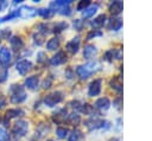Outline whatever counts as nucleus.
<instances>
[{
  "mask_svg": "<svg viewBox=\"0 0 152 141\" xmlns=\"http://www.w3.org/2000/svg\"><path fill=\"white\" fill-rule=\"evenodd\" d=\"M99 70H100V64L97 62H88L83 65L77 66L76 73L81 79H87L88 77H90L91 75L97 72Z\"/></svg>",
  "mask_w": 152,
  "mask_h": 141,
  "instance_id": "obj_1",
  "label": "nucleus"
},
{
  "mask_svg": "<svg viewBox=\"0 0 152 141\" xmlns=\"http://www.w3.org/2000/svg\"><path fill=\"white\" fill-rule=\"evenodd\" d=\"M8 92H10L11 102L14 104H19L26 100V92L24 88L19 84H12L8 89Z\"/></svg>",
  "mask_w": 152,
  "mask_h": 141,
  "instance_id": "obj_2",
  "label": "nucleus"
},
{
  "mask_svg": "<svg viewBox=\"0 0 152 141\" xmlns=\"http://www.w3.org/2000/svg\"><path fill=\"white\" fill-rule=\"evenodd\" d=\"M28 130V122L25 121V120H18L13 128H12V133L17 136V137H21L24 136Z\"/></svg>",
  "mask_w": 152,
  "mask_h": 141,
  "instance_id": "obj_3",
  "label": "nucleus"
},
{
  "mask_svg": "<svg viewBox=\"0 0 152 141\" xmlns=\"http://www.w3.org/2000/svg\"><path fill=\"white\" fill-rule=\"evenodd\" d=\"M62 100H63V92L53 91V92H51V94H49L44 97V103L48 107H55L56 104L62 102Z\"/></svg>",
  "mask_w": 152,
  "mask_h": 141,
  "instance_id": "obj_4",
  "label": "nucleus"
},
{
  "mask_svg": "<svg viewBox=\"0 0 152 141\" xmlns=\"http://www.w3.org/2000/svg\"><path fill=\"white\" fill-rule=\"evenodd\" d=\"M12 62V52L8 47L2 46L0 49V66L8 68Z\"/></svg>",
  "mask_w": 152,
  "mask_h": 141,
  "instance_id": "obj_5",
  "label": "nucleus"
},
{
  "mask_svg": "<svg viewBox=\"0 0 152 141\" xmlns=\"http://www.w3.org/2000/svg\"><path fill=\"white\" fill-rule=\"evenodd\" d=\"M84 123H86V126H87L89 129L109 128V127H110L109 122H107V121H104V120H101V118H90V120H87Z\"/></svg>",
  "mask_w": 152,
  "mask_h": 141,
  "instance_id": "obj_6",
  "label": "nucleus"
},
{
  "mask_svg": "<svg viewBox=\"0 0 152 141\" xmlns=\"http://www.w3.org/2000/svg\"><path fill=\"white\" fill-rule=\"evenodd\" d=\"M17 11H18V17H20V18H32L37 14V9L34 7L27 6V5L20 6Z\"/></svg>",
  "mask_w": 152,
  "mask_h": 141,
  "instance_id": "obj_7",
  "label": "nucleus"
},
{
  "mask_svg": "<svg viewBox=\"0 0 152 141\" xmlns=\"http://www.w3.org/2000/svg\"><path fill=\"white\" fill-rule=\"evenodd\" d=\"M101 86H102V79L101 78H96L94 79L89 86H88V95L90 97H94V96H97L100 92H101Z\"/></svg>",
  "mask_w": 152,
  "mask_h": 141,
  "instance_id": "obj_8",
  "label": "nucleus"
},
{
  "mask_svg": "<svg viewBox=\"0 0 152 141\" xmlns=\"http://www.w3.org/2000/svg\"><path fill=\"white\" fill-rule=\"evenodd\" d=\"M15 69L20 75L24 76L32 69V63L30 60H27V59H21L15 64Z\"/></svg>",
  "mask_w": 152,
  "mask_h": 141,
  "instance_id": "obj_9",
  "label": "nucleus"
},
{
  "mask_svg": "<svg viewBox=\"0 0 152 141\" xmlns=\"http://www.w3.org/2000/svg\"><path fill=\"white\" fill-rule=\"evenodd\" d=\"M65 47H66V50L70 53H72V55L77 53L78 52V49H80V37H74L71 40H69L66 43V46Z\"/></svg>",
  "mask_w": 152,
  "mask_h": 141,
  "instance_id": "obj_10",
  "label": "nucleus"
},
{
  "mask_svg": "<svg viewBox=\"0 0 152 141\" xmlns=\"http://www.w3.org/2000/svg\"><path fill=\"white\" fill-rule=\"evenodd\" d=\"M96 53H97V49L93 44H87L84 46V49H83V57L87 58V59L94 58L96 56Z\"/></svg>",
  "mask_w": 152,
  "mask_h": 141,
  "instance_id": "obj_11",
  "label": "nucleus"
},
{
  "mask_svg": "<svg viewBox=\"0 0 152 141\" xmlns=\"http://www.w3.org/2000/svg\"><path fill=\"white\" fill-rule=\"evenodd\" d=\"M66 62V55L64 51H58L51 59H50V63L51 65H61L63 63Z\"/></svg>",
  "mask_w": 152,
  "mask_h": 141,
  "instance_id": "obj_12",
  "label": "nucleus"
},
{
  "mask_svg": "<svg viewBox=\"0 0 152 141\" xmlns=\"http://www.w3.org/2000/svg\"><path fill=\"white\" fill-rule=\"evenodd\" d=\"M68 118V113L66 109H59L57 113L52 114V121L56 123H62Z\"/></svg>",
  "mask_w": 152,
  "mask_h": 141,
  "instance_id": "obj_13",
  "label": "nucleus"
},
{
  "mask_svg": "<svg viewBox=\"0 0 152 141\" xmlns=\"http://www.w3.org/2000/svg\"><path fill=\"white\" fill-rule=\"evenodd\" d=\"M10 44H11V47H12L13 51H19V50H21L23 46H24L23 39H21L20 37H18V36L11 37V38H10Z\"/></svg>",
  "mask_w": 152,
  "mask_h": 141,
  "instance_id": "obj_14",
  "label": "nucleus"
},
{
  "mask_svg": "<svg viewBox=\"0 0 152 141\" xmlns=\"http://www.w3.org/2000/svg\"><path fill=\"white\" fill-rule=\"evenodd\" d=\"M25 85L30 89V90H36L39 85V78L38 76H30L25 79Z\"/></svg>",
  "mask_w": 152,
  "mask_h": 141,
  "instance_id": "obj_15",
  "label": "nucleus"
},
{
  "mask_svg": "<svg viewBox=\"0 0 152 141\" xmlns=\"http://www.w3.org/2000/svg\"><path fill=\"white\" fill-rule=\"evenodd\" d=\"M24 115V111L21 109H8L5 114V123H7V121H10L11 118H14V117H18V116H21Z\"/></svg>",
  "mask_w": 152,
  "mask_h": 141,
  "instance_id": "obj_16",
  "label": "nucleus"
},
{
  "mask_svg": "<svg viewBox=\"0 0 152 141\" xmlns=\"http://www.w3.org/2000/svg\"><path fill=\"white\" fill-rule=\"evenodd\" d=\"M110 107V101L107 97H101L95 102V108L99 110H107Z\"/></svg>",
  "mask_w": 152,
  "mask_h": 141,
  "instance_id": "obj_17",
  "label": "nucleus"
},
{
  "mask_svg": "<svg viewBox=\"0 0 152 141\" xmlns=\"http://www.w3.org/2000/svg\"><path fill=\"white\" fill-rule=\"evenodd\" d=\"M122 7H124V5H122L121 1H113V2H110V5H109L108 8H109V12H110L113 15H116V14L121 13Z\"/></svg>",
  "mask_w": 152,
  "mask_h": 141,
  "instance_id": "obj_18",
  "label": "nucleus"
},
{
  "mask_svg": "<svg viewBox=\"0 0 152 141\" xmlns=\"http://www.w3.org/2000/svg\"><path fill=\"white\" fill-rule=\"evenodd\" d=\"M97 9H99V5H97V4L89 5L87 8H84V9H83L82 15H83V18H90V17H93V15L96 13V11H97Z\"/></svg>",
  "mask_w": 152,
  "mask_h": 141,
  "instance_id": "obj_19",
  "label": "nucleus"
},
{
  "mask_svg": "<svg viewBox=\"0 0 152 141\" xmlns=\"http://www.w3.org/2000/svg\"><path fill=\"white\" fill-rule=\"evenodd\" d=\"M122 26V20L120 18H115V19H110L108 23V28L110 31H119Z\"/></svg>",
  "mask_w": 152,
  "mask_h": 141,
  "instance_id": "obj_20",
  "label": "nucleus"
},
{
  "mask_svg": "<svg viewBox=\"0 0 152 141\" xmlns=\"http://www.w3.org/2000/svg\"><path fill=\"white\" fill-rule=\"evenodd\" d=\"M37 14H39L44 19H50L53 17L55 12L51 8H39V9H37Z\"/></svg>",
  "mask_w": 152,
  "mask_h": 141,
  "instance_id": "obj_21",
  "label": "nucleus"
},
{
  "mask_svg": "<svg viewBox=\"0 0 152 141\" xmlns=\"http://www.w3.org/2000/svg\"><path fill=\"white\" fill-rule=\"evenodd\" d=\"M106 19H107L106 14H100L99 17H96V18L91 21V26H93V27H101V26H103V24L106 23Z\"/></svg>",
  "mask_w": 152,
  "mask_h": 141,
  "instance_id": "obj_22",
  "label": "nucleus"
},
{
  "mask_svg": "<svg viewBox=\"0 0 152 141\" xmlns=\"http://www.w3.org/2000/svg\"><path fill=\"white\" fill-rule=\"evenodd\" d=\"M59 44H61L59 43V39L57 37H53V38L49 39V41L46 43V47H48V50L53 51V50H56V49L59 47Z\"/></svg>",
  "mask_w": 152,
  "mask_h": 141,
  "instance_id": "obj_23",
  "label": "nucleus"
},
{
  "mask_svg": "<svg viewBox=\"0 0 152 141\" xmlns=\"http://www.w3.org/2000/svg\"><path fill=\"white\" fill-rule=\"evenodd\" d=\"M65 28H68V24H66L65 21H59V23H57V24L53 25L52 32H53V33H59V32L64 31Z\"/></svg>",
  "mask_w": 152,
  "mask_h": 141,
  "instance_id": "obj_24",
  "label": "nucleus"
},
{
  "mask_svg": "<svg viewBox=\"0 0 152 141\" xmlns=\"http://www.w3.org/2000/svg\"><path fill=\"white\" fill-rule=\"evenodd\" d=\"M14 18H18V11H17V9L11 11V12H10L8 14H6L5 17L0 18V24H1V23H5V21H8V20H12V19H14Z\"/></svg>",
  "mask_w": 152,
  "mask_h": 141,
  "instance_id": "obj_25",
  "label": "nucleus"
},
{
  "mask_svg": "<svg viewBox=\"0 0 152 141\" xmlns=\"http://www.w3.org/2000/svg\"><path fill=\"white\" fill-rule=\"evenodd\" d=\"M56 135L58 139H65L68 135H69V130L66 128H63V127H58L56 129Z\"/></svg>",
  "mask_w": 152,
  "mask_h": 141,
  "instance_id": "obj_26",
  "label": "nucleus"
},
{
  "mask_svg": "<svg viewBox=\"0 0 152 141\" xmlns=\"http://www.w3.org/2000/svg\"><path fill=\"white\" fill-rule=\"evenodd\" d=\"M81 137H82V133L80 130H72L68 136V141H78Z\"/></svg>",
  "mask_w": 152,
  "mask_h": 141,
  "instance_id": "obj_27",
  "label": "nucleus"
},
{
  "mask_svg": "<svg viewBox=\"0 0 152 141\" xmlns=\"http://www.w3.org/2000/svg\"><path fill=\"white\" fill-rule=\"evenodd\" d=\"M32 38H33V43L37 44V45H42L44 43V36L39 32H34L32 34Z\"/></svg>",
  "mask_w": 152,
  "mask_h": 141,
  "instance_id": "obj_28",
  "label": "nucleus"
},
{
  "mask_svg": "<svg viewBox=\"0 0 152 141\" xmlns=\"http://www.w3.org/2000/svg\"><path fill=\"white\" fill-rule=\"evenodd\" d=\"M110 88L114 89V90H118V91H121L122 90V84L120 82L119 78H113L110 81Z\"/></svg>",
  "mask_w": 152,
  "mask_h": 141,
  "instance_id": "obj_29",
  "label": "nucleus"
},
{
  "mask_svg": "<svg viewBox=\"0 0 152 141\" xmlns=\"http://www.w3.org/2000/svg\"><path fill=\"white\" fill-rule=\"evenodd\" d=\"M71 124H77V123H80V121H81V117H80V115L78 114H76V113H72V114H70V115H68V118H66Z\"/></svg>",
  "mask_w": 152,
  "mask_h": 141,
  "instance_id": "obj_30",
  "label": "nucleus"
},
{
  "mask_svg": "<svg viewBox=\"0 0 152 141\" xmlns=\"http://www.w3.org/2000/svg\"><path fill=\"white\" fill-rule=\"evenodd\" d=\"M37 32H39V33H42L43 36H45V34H48L50 31H49V26L46 25V24H39L38 26H37Z\"/></svg>",
  "mask_w": 152,
  "mask_h": 141,
  "instance_id": "obj_31",
  "label": "nucleus"
},
{
  "mask_svg": "<svg viewBox=\"0 0 152 141\" xmlns=\"http://www.w3.org/2000/svg\"><path fill=\"white\" fill-rule=\"evenodd\" d=\"M7 77H8V69L0 66V83L5 82L7 79Z\"/></svg>",
  "mask_w": 152,
  "mask_h": 141,
  "instance_id": "obj_32",
  "label": "nucleus"
},
{
  "mask_svg": "<svg viewBox=\"0 0 152 141\" xmlns=\"http://www.w3.org/2000/svg\"><path fill=\"white\" fill-rule=\"evenodd\" d=\"M100 36H102V32L101 31H99V30H91L87 34V40H90V39L95 38V37H100Z\"/></svg>",
  "mask_w": 152,
  "mask_h": 141,
  "instance_id": "obj_33",
  "label": "nucleus"
},
{
  "mask_svg": "<svg viewBox=\"0 0 152 141\" xmlns=\"http://www.w3.org/2000/svg\"><path fill=\"white\" fill-rule=\"evenodd\" d=\"M81 110L84 113V114H88V115H91L93 113H94V108H93V105H90V104H82V108H81Z\"/></svg>",
  "mask_w": 152,
  "mask_h": 141,
  "instance_id": "obj_34",
  "label": "nucleus"
},
{
  "mask_svg": "<svg viewBox=\"0 0 152 141\" xmlns=\"http://www.w3.org/2000/svg\"><path fill=\"white\" fill-rule=\"evenodd\" d=\"M72 26L75 27V30L81 31V30L83 28V26H84V23H83V20H81V19H75V20L72 21Z\"/></svg>",
  "mask_w": 152,
  "mask_h": 141,
  "instance_id": "obj_35",
  "label": "nucleus"
},
{
  "mask_svg": "<svg viewBox=\"0 0 152 141\" xmlns=\"http://www.w3.org/2000/svg\"><path fill=\"white\" fill-rule=\"evenodd\" d=\"M0 37H1L2 39H8V38H11V31H10L8 28H2V30L0 31Z\"/></svg>",
  "mask_w": 152,
  "mask_h": 141,
  "instance_id": "obj_36",
  "label": "nucleus"
},
{
  "mask_svg": "<svg viewBox=\"0 0 152 141\" xmlns=\"http://www.w3.org/2000/svg\"><path fill=\"white\" fill-rule=\"evenodd\" d=\"M0 141H8V133L5 130V128L0 127Z\"/></svg>",
  "mask_w": 152,
  "mask_h": 141,
  "instance_id": "obj_37",
  "label": "nucleus"
},
{
  "mask_svg": "<svg viewBox=\"0 0 152 141\" xmlns=\"http://www.w3.org/2000/svg\"><path fill=\"white\" fill-rule=\"evenodd\" d=\"M52 76H49V77H46L45 78V81H44V83H43V88L44 89H49L50 86H51V84H52Z\"/></svg>",
  "mask_w": 152,
  "mask_h": 141,
  "instance_id": "obj_38",
  "label": "nucleus"
},
{
  "mask_svg": "<svg viewBox=\"0 0 152 141\" xmlns=\"http://www.w3.org/2000/svg\"><path fill=\"white\" fill-rule=\"evenodd\" d=\"M46 60V53L45 52H38V55H37V62L38 63H44Z\"/></svg>",
  "mask_w": 152,
  "mask_h": 141,
  "instance_id": "obj_39",
  "label": "nucleus"
},
{
  "mask_svg": "<svg viewBox=\"0 0 152 141\" xmlns=\"http://www.w3.org/2000/svg\"><path fill=\"white\" fill-rule=\"evenodd\" d=\"M89 5H90L89 1H81V2L77 5V9H78V11H83V9L87 8Z\"/></svg>",
  "mask_w": 152,
  "mask_h": 141,
  "instance_id": "obj_40",
  "label": "nucleus"
},
{
  "mask_svg": "<svg viewBox=\"0 0 152 141\" xmlns=\"http://www.w3.org/2000/svg\"><path fill=\"white\" fill-rule=\"evenodd\" d=\"M74 76H75L74 70H72L71 68H68V69L65 70V77H66L68 79H71V78H74Z\"/></svg>",
  "mask_w": 152,
  "mask_h": 141,
  "instance_id": "obj_41",
  "label": "nucleus"
},
{
  "mask_svg": "<svg viewBox=\"0 0 152 141\" xmlns=\"http://www.w3.org/2000/svg\"><path fill=\"white\" fill-rule=\"evenodd\" d=\"M70 105H71V108L78 109V110H81V108H82V104H81L78 101H72V102H70Z\"/></svg>",
  "mask_w": 152,
  "mask_h": 141,
  "instance_id": "obj_42",
  "label": "nucleus"
},
{
  "mask_svg": "<svg viewBox=\"0 0 152 141\" xmlns=\"http://www.w3.org/2000/svg\"><path fill=\"white\" fill-rule=\"evenodd\" d=\"M121 102H122V100H121V97H118L115 101H114V105H115V108H118V109H120L121 107Z\"/></svg>",
  "mask_w": 152,
  "mask_h": 141,
  "instance_id": "obj_43",
  "label": "nucleus"
},
{
  "mask_svg": "<svg viewBox=\"0 0 152 141\" xmlns=\"http://www.w3.org/2000/svg\"><path fill=\"white\" fill-rule=\"evenodd\" d=\"M5 103H6V101H5V98L0 96V109H1V108H2L4 105H5Z\"/></svg>",
  "mask_w": 152,
  "mask_h": 141,
  "instance_id": "obj_44",
  "label": "nucleus"
},
{
  "mask_svg": "<svg viewBox=\"0 0 152 141\" xmlns=\"http://www.w3.org/2000/svg\"><path fill=\"white\" fill-rule=\"evenodd\" d=\"M109 141H120V140H119V139H116V137H113V139H110Z\"/></svg>",
  "mask_w": 152,
  "mask_h": 141,
  "instance_id": "obj_45",
  "label": "nucleus"
},
{
  "mask_svg": "<svg viewBox=\"0 0 152 141\" xmlns=\"http://www.w3.org/2000/svg\"><path fill=\"white\" fill-rule=\"evenodd\" d=\"M5 4H2V2H0V11H1V8H2V6H4Z\"/></svg>",
  "mask_w": 152,
  "mask_h": 141,
  "instance_id": "obj_46",
  "label": "nucleus"
},
{
  "mask_svg": "<svg viewBox=\"0 0 152 141\" xmlns=\"http://www.w3.org/2000/svg\"><path fill=\"white\" fill-rule=\"evenodd\" d=\"M48 141H53V140H48Z\"/></svg>",
  "mask_w": 152,
  "mask_h": 141,
  "instance_id": "obj_47",
  "label": "nucleus"
}]
</instances>
